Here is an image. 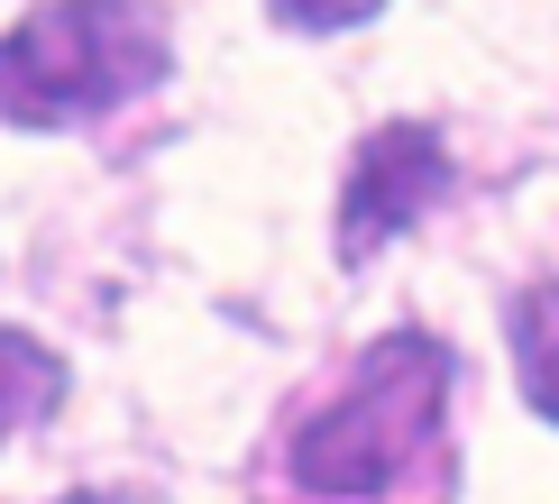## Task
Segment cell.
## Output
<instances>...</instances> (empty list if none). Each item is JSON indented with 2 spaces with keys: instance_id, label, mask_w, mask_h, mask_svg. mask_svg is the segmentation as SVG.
<instances>
[{
  "instance_id": "8992f818",
  "label": "cell",
  "mask_w": 559,
  "mask_h": 504,
  "mask_svg": "<svg viewBox=\"0 0 559 504\" xmlns=\"http://www.w3.org/2000/svg\"><path fill=\"white\" fill-rule=\"evenodd\" d=\"M385 0H266V19L275 28H302V37H340V28H358V19H377Z\"/></svg>"
},
{
  "instance_id": "3957f363",
  "label": "cell",
  "mask_w": 559,
  "mask_h": 504,
  "mask_svg": "<svg viewBox=\"0 0 559 504\" xmlns=\"http://www.w3.org/2000/svg\"><path fill=\"white\" fill-rule=\"evenodd\" d=\"M450 137L423 129V120H385L367 129V147L348 156V183H340V257H377L385 239H404L413 220L450 193Z\"/></svg>"
},
{
  "instance_id": "52a82bcc",
  "label": "cell",
  "mask_w": 559,
  "mask_h": 504,
  "mask_svg": "<svg viewBox=\"0 0 559 504\" xmlns=\"http://www.w3.org/2000/svg\"><path fill=\"white\" fill-rule=\"evenodd\" d=\"M56 504H129V495H56Z\"/></svg>"
},
{
  "instance_id": "7a4b0ae2",
  "label": "cell",
  "mask_w": 559,
  "mask_h": 504,
  "mask_svg": "<svg viewBox=\"0 0 559 504\" xmlns=\"http://www.w3.org/2000/svg\"><path fill=\"white\" fill-rule=\"evenodd\" d=\"M440 404H450V349L423 331H385L348 367L340 395H321L312 422H294V487L302 495H385L413 458L431 449Z\"/></svg>"
},
{
  "instance_id": "277c9868",
  "label": "cell",
  "mask_w": 559,
  "mask_h": 504,
  "mask_svg": "<svg viewBox=\"0 0 559 504\" xmlns=\"http://www.w3.org/2000/svg\"><path fill=\"white\" fill-rule=\"evenodd\" d=\"M56 404H64V358L46 339H28V331H0V441L46 422Z\"/></svg>"
},
{
  "instance_id": "6da1fadb",
  "label": "cell",
  "mask_w": 559,
  "mask_h": 504,
  "mask_svg": "<svg viewBox=\"0 0 559 504\" xmlns=\"http://www.w3.org/2000/svg\"><path fill=\"white\" fill-rule=\"evenodd\" d=\"M166 74V10L156 0H37L0 37V120L74 129L138 101Z\"/></svg>"
},
{
  "instance_id": "5b68a950",
  "label": "cell",
  "mask_w": 559,
  "mask_h": 504,
  "mask_svg": "<svg viewBox=\"0 0 559 504\" xmlns=\"http://www.w3.org/2000/svg\"><path fill=\"white\" fill-rule=\"evenodd\" d=\"M514 367L542 422H559V285H532L514 303Z\"/></svg>"
}]
</instances>
